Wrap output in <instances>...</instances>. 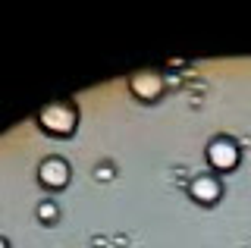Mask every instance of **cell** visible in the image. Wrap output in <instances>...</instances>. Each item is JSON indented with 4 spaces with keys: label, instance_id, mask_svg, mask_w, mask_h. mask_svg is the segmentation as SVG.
<instances>
[{
    "label": "cell",
    "instance_id": "cell-1",
    "mask_svg": "<svg viewBox=\"0 0 251 248\" xmlns=\"http://www.w3.org/2000/svg\"><path fill=\"white\" fill-rule=\"evenodd\" d=\"M35 120L41 126V132L53 135V138H69L78 129V107L73 100H50V104H44L38 110Z\"/></svg>",
    "mask_w": 251,
    "mask_h": 248
},
{
    "label": "cell",
    "instance_id": "cell-2",
    "mask_svg": "<svg viewBox=\"0 0 251 248\" xmlns=\"http://www.w3.org/2000/svg\"><path fill=\"white\" fill-rule=\"evenodd\" d=\"M204 157H207L210 170L220 176V173H232L242 160V145L235 142L232 135H214L204 148Z\"/></svg>",
    "mask_w": 251,
    "mask_h": 248
},
{
    "label": "cell",
    "instance_id": "cell-3",
    "mask_svg": "<svg viewBox=\"0 0 251 248\" xmlns=\"http://www.w3.org/2000/svg\"><path fill=\"white\" fill-rule=\"evenodd\" d=\"M163 73H157V69H138V73L129 75V91L135 95L141 104H154V100L163 98Z\"/></svg>",
    "mask_w": 251,
    "mask_h": 248
},
{
    "label": "cell",
    "instance_id": "cell-4",
    "mask_svg": "<svg viewBox=\"0 0 251 248\" xmlns=\"http://www.w3.org/2000/svg\"><path fill=\"white\" fill-rule=\"evenodd\" d=\"M69 179H73L69 160L57 157V154H50V157H44L41 164H38V182H41V189L60 192V189H66V185H69Z\"/></svg>",
    "mask_w": 251,
    "mask_h": 248
},
{
    "label": "cell",
    "instance_id": "cell-5",
    "mask_svg": "<svg viewBox=\"0 0 251 248\" xmlns=\"http://www.w3.org/2000/svg\"><path fill=\"white\" fill-rule=\"evenodd\" d=\"M188 198L201 207H214L223 198V182H220L217 173H198L192 182H188Z\"/></svg>",
    "mask_w": 251,
    "mask_h": 248
},
{
    "label": "cell",
    "instance_id": "cell-6",
    "mask_svg": "<svg viewBox=\"0 0 251 248\" xmlns=\"http://www.w3.org/2000/svg\"><path fill=\"white\" fill-rule=\"evenodd\" d=\"M35 214H38V220H41L44 226H53V223L60 220V207H57V201H53V198H44L41 204H38Z\"/></svg>",
    "mask_w": 251,
    "mask_h": 248
},
{
    "label": "cell",
    "instance_id": "cell-7",
    "mask_svg": "<svg viewBox=\"0 0 251 248\" xmlns=\"http://www.w3.org/2000/svg\"><path fill=\"white\" fill-rule=\"evenodd\" d=\"M94 179H98V182H110V179H113V167H110V164H98Z\"/></svg>",
    "mask_w": 251,
    "mask_h": 248
},
{
    "label": "cell",
    "instance_id": "cell-8",
    "mask_svg": "<svg viewBox=\"0 0 251 248\" xmlns=\"http://www.w3.org/2000/svg\"><path fill=\"white\" fill-rule=\"evenodd\" d=\"M0 248H10V239L6 236H0Z\"/></svg>",
    "mask_w": 251,
    "mask_h": 248
}]
</instances>
